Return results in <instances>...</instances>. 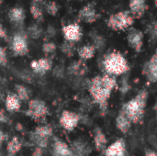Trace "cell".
Returning <instances> with one entry per match:
<instances>
[{"instance_id":"obj_34","label":"cell","mask_w":157,"mask_h":156,"mask_svg":"<svg viewBox=\"0 0 157 156\" xmlns=\"http://www.w3.org/2000/svg\"><path fill=\"white\" fill-rule=\"evenodd\" d=\"M6 63H7V57H6V50L0 46V64L1 65H6Z\"/></svg>"},{"instance_id":"obj_30","label":"cell","mask_w":157,"mask_h":156,"mask_svg":"<svg viewBox=\"0 0 157 156\" xmlns=\"http://www.w3.org/2000/svg\"><path fill=\"white\" fill-rule=\"evenodd\" d=\"M15 88L17 91V96L19 98V100L25 101L29 98V91L26 86H24L22 85H16Z\"/></svg>"},{"instance_id":"obj_24","label":"cell","mask_w":157,"mask_h":156,"mask_svg":"<svg viewBox=\"0 0 157 156\" xmlns=\"http://www.w3.org/2000/svg\"><path fill=\"white\" fill-rule=\"evenodd\" d=\"M90 37L92 38V40H93V46L95 47L96 50H102L105 45H106V40L103 36H101L99 33L98 32H95V31H92L89 33Z\"/></svg>"},{"instance_id":"obj_4","label":"cell","mask_w":157,"mask_h":156,"mask_svg":"<svg viewBox=\"0 0 157 156\" xmlns=\"http://www.w3.org/2000/svg\"><path fill=\"white\" fill-rule=\"evenodd\" d=\"M134 23V17L129 10H122L114 13L107 19V26L114 31H123L129 29Z\"/></svg>"},{"instance_id":"obj_36","label":"cell","mask_w":157,"mask_h":156,"mask_svg":"<svg viewBox=\"0 0 157 156\" xmlns=\"http://www.w3.org/2000/svg\"><path fill=\"white\" fill-rule=\"evenodd\" d=\"M0 38L1 39H7V35H6V32L5 30V29L3 28V26L0 24Z\"/></svg>"},{"instance_id":"obj_27","label":"cell","mask_w":157,"mask_h":156,"mask_svg":"<svg viewBox=\"0 0 157 156\" xmlns=\"http://www.w3.org/2000/svg\"><path fill=\"white\" fill-rule=\"evenodd\" d=\"M42 7L46 10V12L51 16H56L59 11V5L54 1H42Z\"/></svg>"},{"instance_id":"obj_7","label":"cell","mask_w":157,"mask_h":156,"mask_svg":"<svg viewBox=\"0 0 157 156\" xmlns=\"http://www.w3.org/2000/svg\"><path fill=\"white\" fill-rule=\"evenodd\" d=\"M127 42L129 46L135 51L136 52H140L142 51L143 45H144V33L142 30L131 27L129 29H127Z\"/></svg>"},{"instance_id":"obj_14","label":"cell","mask_w":157,"mask_h":156,"mask_svg":"<svg viewBox=\"0 0 157 156\" xmlns=\"http://www.w3.org/2000/svg\"><path fill=\"white\" fill-rule=\"evenodd\" d=\"M53 156H75L72 149L62 140L55 138L52 145Z\"/></svg>"},{"instance_id":"obj_9","label":"cell","mask_w":157,"mask_h":156,"mask_svg":"<svg viewBox=\"0 0 157 156\" xmlns=\"http://www.w3.org/2000/svg\"><path fill=\"white\" fill-rule=\"evenodd\" d=\"M100 17V15L97 12V9L95 7V5L93 3H88L86 6H84L77 14V18L80 21L86 22V23H94Z\"/></svg>"},{"instance_id":"obj_12","label":"cell","mask_w":157,"mask_h":156,"mask_svg":"<svg viewBox=\"0 0 157 156\" xmlns=\"http://www.w3.org/2000/svg\"><path fill=\"white\" fill-rule=\"evenodd\" d=\"M30 67L34 73L43 75L52 69V61L49 58H40L30 63Z\"/></svg>"},{"instance_id":"obj_2","label":"cell","mask_w":157,"mask_h":156,"mask_svg":"<svg viewBox=\"0 0 157 156\" xmlns=\"http://www.w3.org/2000/svg\"><path fill=\"white\" fill-rule=\"evenodd\" d=\"M147 97V90L143 89L133 98L123 105L121 111L126 115V117L130 120L132 123H139L144 119Z\"/></svg>"},{"instance_id":"obj_21","label":"cell","mask_w":157,"mask_h":156,"mask_svg":"<svg viewBox=\"0 0 157 156\" xmlns=\"http://www.w3.org/2000/svg\"><path fill=\"white\" fill-rule=\"evenodd\" d=\"M96 51L97 50L95 49V47L92 44H86V45H84V46L80 47L77 50V53H78V56H79L80 60L86 61V60L92 59L95 56Z\"/></svg>"},{"instance_id":"obj_37","label":"cell","mask_w":157,"mask_h":156,"mask_svg":"<svg viewBox=\"0 0 157 156\" xmlns=\"http://www.w3.org/2000/svg\"><path fill=\"white\" fill-rule=\"evenodd\" d=\"M6 116L5 114V111L3 109L0 110V123L2 122H6Z\"/></svg>"},{"instance_id":"obj_6","label":"cell","mask_w":157,"mask_h":156,"mask_svg":"<svg viewBox=\"0 0 157 156\" xmlns=\"http://www.w3.org/2000/svg\"><path fill=\"white\" fill-rule=\"evenodd\" d=\"M49 112V108L46 103L40 99H31L29 102V108L26 111V115L33 120H39L46 117Z\"/></svg>"},{"instance_id":"obj_16","label":"cell","mask_w":157,"mask_h":156,"mask_svg":"<svg viewBox=\"0 0 157 156\" xmlns=\"http://www.w3.org/2000/svg\"><path fill=\"white\" fill-rule=\"evenodd\" d=\"M7 16H8L10 22H12L13 24H15L17 26L22 25L24 23V20L26 17L25 11L20 6H15V7H12L11 9H9Z\"/></svg>"},{"instance_id":"obj_8","label":"cell","mask_w":157,"mask_h":156,"mask_svg":"<svg viewBox=\"0 0 157 156\" xmlns=\"http://www.w3.org/2000/svg\"><path fill=\"white\" fill-rule=\"evenodd\" d=\"M64 40L75 43L81 40L83 32L80 25L78 23H71L64 25L62 29Z\"/></svg>"},{"instance_id":"obj_3","label":"cell","mask_w":157,"mask_h":156,"mask_svg":"<svg viewBox=\"0 0 157 156\" xmlns=\"http://www.w3.org/2000/svg\"><path fill=\"white\" fill-rule=\"evenodd\" d=\"M102 67L106 74L117 76L128 72L129 63L126 58L120 51H113L103 56Z\"/></svg>"},{"instance_id":"obj_11","label":"cell","mask_w":157,"mask_h":156,"mask_svg":"<svg viewBox=\"0 0 157 156\" xmlns=\"http://www.w3.org/2000/svg\"><path fill=\"white\" fill-rule=\"evenodd\" d=\"M126 143L123 139L117 140L105 151V156H126Z\"/></svg>"},{"instance_id":"obj_13","label":"cell","mask_w":157,"mask_h":156,"mask_svg":"<svg viewBox=\"0 0 157 156\" xmlns=\"http://www.w3.org/2000/svg\"><path fill=\"white\" fill-rule=\"evenodd\" d=\"M144 74L151 83H155L157 80V55L155 53L152 58L145 63Z\"/></svg>"},{"instance_id":"obj_25","label":"cell","mask_w":157,"mask_h":156,"mask_svg":"<svg viewBox=\"0 0 157 156\" xmlns=\"http://www.w3.org/2000/svg\"><path fill=\"white\" fill-rule=\"evenodd\" d=\"M21 147H22V144H21L20 141L17 139V137H13L8 142L7 146H6V150H7L9 154L14 155L20 151Z\"/></svg>"},{"instance_id":"obj_23","label":"cell","mask_w":157,"mask_h":156,"mask_svg":"<svg viewBox=\"0 0 157 156\" xmlns=\"http://www.w3.org/2000/svg\"><path fill=\"white\" fill-rule=\"evenodd\" d=\"M69 71L75 75H83L86 71V65L85 64L84 61L80 60L72 63L69 67Z\"/></svg>"},{"instance_id":"obj_42","label":"cell","mask_w":157,"mask_h":156,"mask_svg":"<svg viewBox=\"0 0 157 156\" xmlns=\"http://www.w3.org/2000/svg\"><path fill=\"white\" fill-rule=\"evenodd\" d=\"M144 1H146V0H144Z\"/></svg>"},{"instance_id":"obj_19","label":"cell","mask_w":157,"mask_h":156,"mask_svg":"<svg viewBox=\"0 0 157 156\" xmlns=\"http://www.w3.org/2000/svg\"><path fill=\"white\" fill-rule=\"evenodd\" d=\"M30 14L36 21L41 22L43 20V7L41 0H33L31 2Z\"/></svg>"},{"instance_id":"obj_35","label":"cell","mask_w":157,"mask_h":156,"mask_svg":"<svg viewBox=\"0 0 157 156\" xmlns=\"http://www.w3.org/2000/svg\"><path fill=\"white\" fill-rule=\"evenodd\" d=\"M43 154V151L41 148H39V147H36L33 151V154L32 156H42Z\"/></svg>"},{"instance_id":"obj_33","label":"cell","mask_w":157,"mask_h":156,"mask_svg":"<svg viewBox=\"0 0 157 156\" xmlns=\"http://www.w3.org/2000/svg\"><path fill=\"white\" fill-rule=\"evenodd\" d=\"M147 31L149 33V36L153 39V40H155L156 38V22L154 20L151 24H149L148 26V29H147Z\"/></svg>"},{"instance_id":"obj_5","label":"cell","mask_w":157,"mask_h":156,"mask_svg":"<svg viewBox=\"0 0 157 156\" xmlns=\"http://www.w3.org/2000/svg\"><path fill=\"white\" fill-rule=\"evenodd\" d=\"M11 51L17 56H24L29 52V45L27 34L24 32H17L11 39Z\"/></svg>"},{"instance_id":"obj_17","label":"cell","mask_w":157,"mask_h":156,"mask_svg":"<svg viewBox=\"0 0 157 156\" xmlns=\"http://www.w3.org/2000/svg\"><path fill=\"white\" fill-rule=\"evenodd\" d=\"M116 127L122 133H127L132 127V122L121 110L116 118Z\"/></svg>"},{"instance_id":"obj_32","label":"cell","mask_w":157,"mask_h":156,"mask_svg":"<svg viewBox=\"0 0 157 156\" xmlns=\"http://www.w3.org/2000/svg\"><path fill=\"white\" fill-rule=\"evenodd\" d=\"M42 51L46 55L52 54L56 51V45L52 41H46L42 45Z\"/></svg>"},{"instance_id":"obj_39","label":"cell","mask_w":157,"mask_h":156,"mask_svg":"<svg viewBox=\"0 0 157 156\" xmlns=\"http://www.w3.org/2000/svg\"><path fill=\"white\" fill-rule=\"evenodd\" d=\"M144 156H156V153L152 150H147Z\"/></svg>"},{"instance_id":"obj_22","label":"cell","mask_w":157,"mask_h":156,"mask_svg":"<svg viewBox=\"0 0 157 156\" xmlns=\"http://www.w3.org/2000/svg\"><path fill=\"white\" fill-rule=\"evenodd\" d=\"M72 151L75 156H86L89 154V147L83 142L75 141L74 143Z\"/></svg>"},{"instance_id":"obj_1","label":"cell","mask_w":157,"mask_h":156,"mask_svg":"<svg viewBox=\"0 0 157 156\" xmlns=\"http://www.w3.org/2000/svg\"><path fill=\"white\" fill-rule=\"evenodd\" d=\"M116 86V76L105 74L104 75H97L92 78L88 90L93 100L99 105L100 108H107L108 101Z\"/></svg>"},{"instance_id":"obj_40","label":"cell","mask_w":157,"mask_h":156,"mask_svg":"<svg viewBox=\"0 0 157 156\" xmlns=\"http://www.w3.org/2000/svg\"><path fill=\"white\" fill-rule=\"evenodd\" d=\"M4 140H5V133L2 131H0V143H2Z\"/></svg>"},{"instance_id":"obj_26","label":"cell","mask_w":157,"mask_h":156,"mask_svg":"<svg viewBox=\"0 0 157 156\" xmlns=\"http://www.w3.org/2000/svg\"><path fill=\"white\" fill-rule=\"evenodd\" d=\"M33 132L40 137L49 139L51 136H52L53 131L52 128L49 125H40V126H37Z\"/></svg>"},{"instance_id":"obj_18","label":"cell","mask_w":157,"mask_h":156,"mask_svg":"<svg viewBox=\"0 0 157 156\" xmlns=\"http://www.w3.org/2000/svg\"><path fill=\"white\" fill-rule=\"evenodd\" d=\"M21 107L20 100L15 93H8L6 97V108L10 112H15L19 110Z\"/></svg>"},{"instance_id":"obj_28","label":"cell","mask_w":157,"mask_h":156,"mask_svg":"<svg viewBox=\"0 0 157 156\" xmlns=\"http://www.w3.org/2000/svg\"><path fill=\"white\" fill-rule=\"evenodd\" d=\"M29 139H30V141H31L34 144H36L37 147H39V148L43 149V148L47 147V145H48V141H49V139L40 137V136H39V135H37L36 133H34V132H30V134H29Z\"/></svg>"},{"instance_id":"obj_41","label":"cell","mask_w":157,"mask_h":156,"mask_svg":"<svg viewBox=\"0 0 157 156\" xmlns=\"http://www.w3.org/2000/svg\"><path fill=\"white\" fill-rule=\"evenodd\" d=\"M0 97H1V92H0Z\"/></svg>"},{"instance_id":"obj_31","label":"cell","mask_w":157,"mask_h":156,"mask_svg":"<svg viewBox=\"0 0 157 156\" xmlns=\"http://www.w3.org/2000/svg\"><path fill=\"white\" fill-rule=\"evenodd\" d=\"M28 35H29L33 39H38L41 36L42 34V29L39 27V25L33 24L29 27L28 29Z\"/></svg>"},{"instance_id":"obj_10","label":"cell","mask_w":157,"mask_h":156,"mask_svg":"<svg viewBox=\"0 0 157 156\" xmlns=\"http://www.w3.org/2000/svg\"><path fill=\"white\" fill-rule=\"evenodd\" d=\"M60 124L61 126L68 131H74L79 121H80V116L73 111H69V110H63L61 117H60Z\"/></svg>"},{"instance_id":"obj_15","label":"cell","mask_w":157,"mask_h":156,"mask_svg":"<svg viewBox=\"0 0 157 156\" xmlns=\"http://www.w3.org/2000/svg\"><path fill=\"white\" fill-rule=\"evenodd\" d=\"M147 9V5L144 0H131L129 12L134 18L142 17Z\"/></svg>"},{"instance_id":"obj_29","label":"cell","mask_w":157,"mask_h":156,"mask_svg":"<svg viewBox=\"0 0 157 156\" xmlns=\"http://www.w3.org/2000/svg\"><path fill=\"white\" fill-rule=\"evenodd\" d=\"M61 51L65 55H67L68 57H71V56H73L75 54V52L76 51V49H75V43H73V42L64 40L63 42V44L61 45Z\"/></svg>"},{"instance_id":"obj_38","label":"cell","mask_w":157,"mask_h":156,"mask_svg":"<svg viewBox=\"0 0 157 156\" xmlns=\"http://www.w3.org/2000/svg\"><path fill=\"white\" fill-rule=\"evenodd\" d=\"M47 33H48L50 36H54L55 33H56V30H55V29H54L53 27L50 26L49 29H48V30H47Z\"/></svg>"},{"instance_id":"obj_20","label":"cell","mask_w":157,"mask_h":156,"mask_svg":"<svg viewBox=\"0 0 157 156\" xmlns=\"http://www.w3.org/2000/svg\"><path fill=\"white\" fill-rule=\"evenodd\" d=\"M107 138L104 132L99 129L96 128L94 131V143L98 151H102L106 149L107 145Z\"/></svg>"}]
</instances>
